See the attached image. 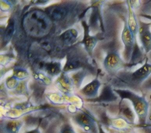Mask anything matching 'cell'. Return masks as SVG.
I'll list each match as a JSON object with an SVG mask.
<instances>
[{
    "label": "cell",
    "instance_id": "obj_15",
    "mask_svg": "<svg viewBox=\"0 0 151 133\" xmlns=\"http://www.w3.org/2000/svg\"><path fill=\"white\" fill-rule=\"evenodd\" d=\"M127 5H128V11H129L127 25L130 30L132 32L133 35L136 38V35L138 34V31H139V22L136 18L133 9L130 5L129 2L127 3Z\"/></svg>",
    "mask_w": 151,
    "mask_h": 133
},
{
    "label": "cell",
    "instance_id": "obj_25",
    "mask_svg": "<svg viewBox=\"0 0 151 133\" xmlns=\"http://www.w3.org/2000/svg\"><path fill=\"white\" fill-rule=\"evenodd\" d=\"M147 125H151V104H149V112L147 115V118L146 120V124Z\"/></svg>",
    "mask_w": 151,
    "mask_h": 133
},
{
    "label": "cell",
    "instance_id": "obj_5",
    "mask_svg": "<svg viewBox=\"0 0 151 133\" xmlns=\"http://www.w3.org/2000/svg\"><path fill=\"white\" fill-rule=\"evenodd\" d=\"M72 119L84 132L99 133V127L94 117L88 112L80 111L72 116Z\"/></svg>",
    "mask_w": 151,
    "mask_h": 133
},
{
    "label": "cell",
    "instance_id": "obj_4",
    "mask_svg": "<svg viewBox=\"0 0 151 133\" xmlns=\"http://www.w3.org/2000/svg\"><path fill=\"white\" fill-rule=\"evenodd\" d=\"M122 40L124 46V59L126 62L132 59L134 60V57L140 55V50L137 45L136 38L134 36L130 30L127 22L125 21L123 31L122 33Z\"/></svg>",
    "mask_w": 151,
    "mask_h": 133
},
{
    "label": "cell",
    "instance_id": "obj_17",
    "mask_svg": "<svg viewBox=\"0 0 151 133\" xmlns=\"http://www.w3.org/2000/svg\"><path fill=\"white\" fill-rule=\"evenodd\" d=\"M42 69L51 77L57 76L61 73V64L57 61L46 62L42 64Z\"/></svg>",
    "mask_w": 151,
    "mask_h": 133
},
{
    "label": "cell",
    "instance_id": "obj_9",
    "mask_svg": "<svg viewBox=\"0 0 151 133\" xmlns=\"http://www.w3.org/2000/svg\"><path fill=\"white\" fill-rule=\"evenodd\" d=\"M82 25L84 28V36L80 43L84 45L86 51L89 54L91 55L94 48L97 42L98 39L96 36L90 35L89 26L85 21L82 22Z\"/></svg>",
    "mask_w": 151,
    "mask_h": 133
},
{
    "label": "cell",
    "instance_id": "obj_11",
    "mask_svg": "<svg viewBox=\"0 0 151 133\" xmlns=\"http://www.w3.org/2000/svg\"><path fill=\"white\" fill-rule=\"evenodd\" d=\"M119 115L120 116V118L125 120L130 125L134 124L135 119L134 112L129 105V104L127 102L126 99L120 100L119 104Z\"/></svg>",
    "mask_w": 151,
    "mask_h": 133
},
{
    "label": "cell",
    "instance_id": "obj_30",
    "mask_svg": "<svg viewBox=\"0 0 151 133\" xmlns=\"http://www.w3.org/2000/svg\"><path fill=\"white\" fill-rule=\"evenodd\" d=\"M81 133H88V132H84V131H81Z\"/></svg>",
    "mask_w": 151,
    "mask_h": 133
},
{
    "label": "cell",
    "instance_id": "obj_29",
    "mask_svg": "<svg viewBox=\"0 0 151 133\" xmlns=\"http://www.w3.org/2000/svg\"><path fill=\"white\" fill-rule=\"evenodd\" d=\"M148 58H149V59L151 61V51L149 53V55H148Z\"/></svg>",
    "mask_w": 151,
    "mask_h": 133
},
{
    "label": "cell",
    "instance_id": "obj_2",
    "mask_svg": "<svg viewBox=\"0 0 151 133\" xmlns=\"http://www.w3.org/2000/svg\"><path fill=\"white\" fill-rule=\"evenodd\" d=\"M151 75V64L147 61L140 68L132 72H124L119 77L120 89H129L133 92H140L142 85L148 77Z\"/></svg>",
    "mask_w": 151,
    "mask_h": 133
},
{
    "label": "cell",
    "instance_id": "obj_27",
    "mask_svg": "<svg viewBox=\"0 0 151 133\" xmlns=\"http://www.w3.org/2000/svg\"><path fill=\"white\" fill-rule=\"evenodd\" d=\"M140 16H142L143 18H145L151 21V15H149V14H141Z\"/></svg>",
    "mask_w": 151,
    "mask_h": 133
},
{
    "label": "cell",
    "instance_id": "obj_12",
    "mask_svg": "<svg viewBox=\"0 0 151 133\" xmlns=\"http://www.w3.org/2000/svg\"><path fill=\"white\" fill-rule=\"evenodd\" d=\"M83 59L81 56L76 55H68L67 57V61L63 69L64 73L75 71L80 69L84 65Z\"/></svg>",
    "mask_w": 151,
    "mask_h": 133
},
{
    "label": "cell",
    "instance_id": "obj_7",
    "mask_svg": "<svg viewBox=\"0 0 151 133\" xmlns=\"http://www.w3.org/2000/svg\"><path fill=\"white\" fill-rule=\"evenodd\" d=\"M151 22L146 23L139 21L138 35L142 48L146 54L151 51Z\"/></svg>",
    "mask_w": 151,
    "mask_h": 133
},
{
    "label": "cell",
    "instance_id": "obj_26",
    "mask_svg": "<svg viewBox=\"0 0 151 133\" xmlns=\"http://www.w3.org/2000/svg\"><path fill=\"white\" fill-rule=\"evenodd\" d=\"M25 133H41V132L40 130L39 127H36L35 128L32 129H31V130H29V131H27V132H25Z\"/></svg>",
    "mask_w": 151,
    "mask_h": 133
},
{
    "label": "cell",
    "instance_id": "obj_21",
    "mask_svg": "<svg viewBox=\"0 0 151 133\" xmlns=\"http://www.w3.org/2000/svg\"><path fill=\"white\" fill-rule=\"evenodd\" d=\"M12 76L18 80H22L28 76V73L25 69L17 68L14 71Z\"/></svg>",
    "mask_w": 151,
    "mask_h": 133
},
{
    "label": "cell",
    "instance_id": "obj_8",
    "mask_svg": "<svg viewBox=\"0 0 151 133\" xmlns=\"http://www.w3.org/2000/svg\"><path fill=\"white\" fill-rule=\"evenodd\" d=\"M70 9L66 4H60L50 6L45 9V13L54 22L63 21L68 14Z\"/></svg>",
    "mask_w": 151,
    "mask_h": 133
},
{
    "label": "cell",
    "instance_id": "obj_22",
    "mask_svg": "<svg viewBox=\"0 0 151 133\" xmlns=\"http://www.w3.org/2000/svg\"><path fill=\"white\" fill-rule=\"evenodd\" d=\"M58 133H76V132L69 122H65L60 126Z\"/></svg>",
    "mask_w": 151,
    "mask_h": 133
},
{
    "label": "cell",
    "instance_id": "obj_6",
    "mask_svg": "<svg viewBox=\"0 0 151 133\" xmlns=\"http://www.w3.org/2000/svg\"><path fill=\"white\" fill-rule=\"evenodd\" d=\"M124 66L123 59L116 51L107 54L104 60V66L108 72L116 73Z\"/></svg>",
    "mask_w": 151,
    "mask_h": 133
},
{
    "label": "cell",
    "instance_id": "obj_3",
    "mask_svg": "<svg viewBox=\"0 0 151 133\" xmlns=\"http://www.w3.org/2000/svg\"><path fill=\"white\" fill-rule=\"evenodd\" d=\"M113 90L120 97V100L126 99L132 103L133 110L137 116L139 126L145 125L146 124L149 108V102L145 97L139 95L129 89H114Z\"/></svg>",
    "mask_w": 151,
    "mask_h": 133
},
{
    "label": "cell",
    "instance_id": "obj_23",
    "mask_svg": "<svg viewBox=\"0 0 151 133\" xmlns=\"http://www.w3.org/2000/svg\"><path fill=\"white\" fill-rule=\"evenodd\" d=\"M18 81V79H17L15 78L12 76L11 77L8 78L6 81V85L7 88L10 89L16 88L19 85Z\"/></svg>",
    "mask_w": 151,
    "mask_h": 133
},
{
    "label": "cell",
    "instance_id": "obj_16",
    "mask_svg": "<svg viewBox=\"0 0 151 133\" xmlns=\"http://www.w3.org/2000/svg\"><path fill=\"white\" fill-rule=\"evenodd\" d=\"M78 37V32L74 28H70L60 35V39L61 42L67 45L73 44L77 40Z\"/></svg>",
    "mask_w": 151,
    "mask_h": 133
},
{
    "label": "cell",
    "instance_id": "obj_1",
    "mask_svg": "<svg viewBox=\"0 0 151 133\" xmlns=\"http://www.w3.org/2000/svg\"><path fill=\"white\" fill-rule=\"evenodd\" d=\"M23 27L29 35L40 37L47 35L52 27V21L45 12L34 9L27 12L23 17Z\"/></svg>",
    "mask_w": 151,
    "mask_h": 133
},
{
    "label": "cell",
    "instance_id": "obj_18",
    "mask_svg": "<svg viewBox=\"0 0 151 133\" xmlns=\"http://www.w3.org/2000/svg\"><path fill=\"white\" fill-rule=\"evenodd\" d=\"M65 74V73L63 72L61 75V77L57 82L60 91L68 95L71 92L73 84L71 78H69Z\"/></svg>",
    "mask_w": 151,
    "mask_h": 133
},
{
    "label": "cell",
    "instance_id": "obj_13",
    "mask_svg": "<svg viewBox=\"0 0 151 133\" xmlns=\"http://www.w3.org/2000/svg\"><path fill=\"white\" fill-rule=\"evenodd\" d=\"M119 96L115 93L114 90L110 86L103 87L101 94L97 98L94 99H88L89 101L99 102H115L118 99Z\"/></svg>",
    "mask_w": 151,
    "mask_h": 133
},
{
    "label": "cell",
    "instance_id": "obj_14",
    "mask_svg": "<svg viewBox=\"0 0 151 133\" xmlns=\"http://www.w3.org/2000/svg\"><path fill=\"white\" fill-rule=\"evenodd\" d=\"M24 124L21 119L5 120L1 123V133H19Z\"/></svg>",
    "mask_w": 151,
    "mask_h": 133
},
{
    "label": "cell",
    "instance_id": "obj_19",
    "mask_svg": "<svg viewBox=\"0 0 151 133\" xmlns=\"http://www.w3.org/2000/svg\"><path fill=\"white\" fill-rule=\"evenodd\" d=\"M15 21L13 19H10L8 21L6 27L4 29V34L2 35L3 45H5L6 44H7L12 38L15 31Z\"/></svg>",
    "mask_w": 151,
    "mask_h": 133
},
{
    "label": "cell",
    "instance_id": "obj_28",
    "mask_svg": "<svg viewBox=\"0 0 151 133\" xmlns=\"http://www.w3.org/2000/svg\"><path fill=\"white\" fill-rule=\"evenodd\" d=\"M98 127H99V133H106V132L104 131V129H103V128H102L101 124H98Z\"/></svg>",
    "mask_w": 151,
    "mask_h": 133
},
{
    "label": "cell",
    "instance_id": "obj_24",
    "mask_svg": "<svg viewBox=\"0 0 151 133\" xmlns=\"http://www.w3.org/2000/svg\"><path fill=\"white\" fill-rule=\"evenodd\" d=\"M142 89L143 90H151V76L145 81L142 85Z\"/></svg>",
    "mask_w": 151,
    "mask_h": 133
},
{
    "label": "cell",
    "instance_id": "obj_10",
    "mask_svg": "<svg viewBox=\"0 0 151 133\" xmlns=\"http://www.w3.org/2000/svg\"><path fill=\"white\" fill-rule=\"evenodd\" d=\"M101 83L97 78H96L90 82L86 85L80 90V93L84 97L94 99L98 97L99 90L100 87Z\"/></svg>",
    "mask_w": 151,
    "mask_h": 133
},
{
    "label": "cell",
    "instance_id": "obj_20",
    "mask_svg": "<svg viewBox=\"0 0 151 133\" xmlns=\"http://www.w3.org/2000/svg\"><path fill=\"white\" fill-rule=\"evenodd\" d=\"M86 75V72L83 70L79 71L77 72L74 74L71 78V80L73 85L75 86L77 88H79L81 87V83Z\"/></svg>",
    "mask_w": 151,
    "mask_h": 133
}]
</instances>
